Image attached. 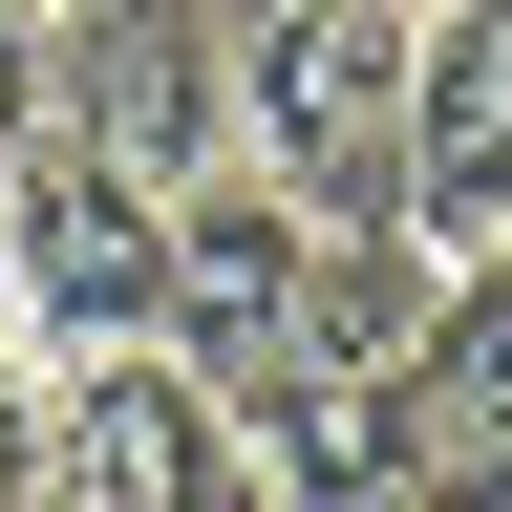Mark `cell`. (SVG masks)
Masks as SVG:
<instances>
[{"label": "cell", "instance_id": "5b68a950", "mask_svg": "<svg viewBox=\"0 0 512 512\" xmlns=\"http://www.w3.org/2000/svg\"><path fill=\"white\" fill-rule=\"evenodd\" d=\"M384 235L427 278L512 256V0H427V43H406V214Z\"/></svg>", "mask_w": 512, "mask_h": 512}, {"label": "cell", "instance_id": "9c48e42d", "mask_svg": "<svg viewBox=\"0 0 512 512\" xmlns=\"http://www.w3.org/2000/svg\"><path fill=\"white\" fill-rule=\"evenodd\" d=\"M22 470H43V363H22V320H0V512H22Z\"/></svg>", "mask_w": 512, "mask_h": 512}, {"label": "cell", "instance_id": "52a82bcc", "mask_svg": "<svg viewBox=\"0 0 512 512\" xmlns=\"http://www.w3.org/2000/svg\"><path fill=\"white\" fill-rule=\"evenodd\" d=\"M427 256L406 235H299V342H278V384H384V363H406L427 342Z\"/></svg>", "mask_w": 512, "mask_h": 512}, {"label": "cell", "instance_id": "7a4b0ae2", "mask_svg": "<svg viewBox=\"0 0 512 512\" xmlns=\"http://www.w3.org/2000/svg\"><path fill=\"white\" fill-rule=\"evenodd\" d=\"M0 320H22V363H128L171 320V192H128L107 150H43L0 171Z\"/></svg>", "mask_w": 512, "mask_h": 512}, {"label": "cell", "instance_id": "277c9868", "mask_svg": "<svg viewBox=\"0 0 512 512\" xmlns=\"http://www.w3.org/2000/svg\"><path fill=\"white\" fill-rule=\"evenodd\" d=\"M299 192H256V171H192L171 192V320H150V363L171 384H214V406L256 427L278 406V342H299Z\"/></svg>", "mask_w": 512, "mask_h": 512}, {"label": "cell", "instance_id": "30bf717a", "mask_svg": "<svg viewBox=\"0 0 512 512\" xmlns=\"http://www.w3.org/2000/svg\"><path fill=\"white\" fill-rule=\"evenodd\" d=\"M43 22H107V0H43Z\"/></svg>", "mask_w": 512, "mask_h": 512}, {"label": "cell", "instance_id": "8992f818", "mask_svg": "<svg viewBox=\"0 0 512 512\" xmlns=\"http://www.w3.org/2000/svg\"><path fill=\"white\" fill-rule=\"evenodd\" d=\"M363 406H384V448H406V512H427V491H448V512L512 491V256H470V278L427 299V342L384 363Z\"/></svg>", "mask_w": 512, "mask_h": 512}, {"label": "cell", "instance_id": "8fae6325", "mask_svg": "<svg viewBox=\"0 0 512 512\" xmlns=\"http://www.w3.org/2000/svg\"><path fill=\"white\" fill-rule=\"evenodd\" d=\"M406 22H427V0H406Z\"/></svg>", "mask_w": 512, "mask_h": 512}, {"label": "cell", "instance_id": "ba28073f", "mask_svg": "<svg viewBox=\"0 0 512 512\" xmlns=\"http://www.w3.org/2000/svg\"><path fill=\"white\" fill-rule=\"evenodd\" d=\"M43 150V0H0V171Z\"/></svg>", "mask_w": 512, "mask_h": 512}, {"label": "cell", "instance_id": "3957f363", "mask_svg": "<svg viewBox=\"0 0 512 512\" xmlns=\"http://www.w3.org/2000/svg\"><path fill=\"white\" fill-rule=\"evenodd\" d=\"M22 512H278V470H256V427L214 406V384H171L150 342H128V363H43Z\"/></svg>", "mask_w": 512, "mask_h": 512}, {"label": "cell", "instance_id": "6da1fadb", "mask_svg": "<svg viewBox=\"0 0 512 512\" xmlns=\"http://www.w3.org/2000/svg\"><path fill=\"white\" fill-rule=\"evenodd\" d=\"M214 22V107H235V171L299 192L320 235H384L406 214V0H192Z\"/></svg>", "mask_w": 512, "mask_h": 512}]
</instances>
